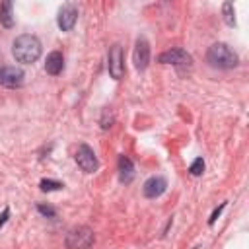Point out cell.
<instances>
[{
	"instance_id": "cell-15",
	"label": "cell",
	"mask_w": 249,
	"mask_h": 249,
	"mask_svg": "<svg viewBox=\"0 0 249 249\" xmlns=\"http://www.w3.org/2000/svg\"><path fill=\"white\" fill-rule=\"evenodd\" d=\"M39 187H41V191H58V189H62L64 185L60 183V181H54V179H43L41 183H39Z\"/></svg>"
},
{
	"instance_id": "cell-6",
	"label": "cell",
	"mask_w": 249,
	"mask_h": 249,
	"mask_svg": "<svg viewBox=\"0 0 249 249\" xmlns=\"http://www.w3.org/2000/svg\"><path fill=\"white\" fill-rule=\"evenodd\" d=\"M74 158H76V163L80 165V169L86 171V173H93V171L99 167V161H97L93 150H91L88 144H80Z\"/></svg>"
},
{
	"instance_id": "cell-2",
	"label": "cell",
	"mask_w": 249,
	"mask_h": 249,
	"mask_svg": "<svg viewBox=\"0 0 249 249\" xmlns=\"http://www.w3.org/2000/svg\"><path fill=\"white\" fill-rule=\"evenodd\" d=\"M206 60H208L214 68H224V70L233 68V66H237V62H239L237 54H235L226 43H214V45L208 49V53H206Z\"/></svg>"
},
{
	"instance_id": "cell-14",
	"label": "cell",
	"mask_w": 249,
	"mask_h": 249,
	"mask_svg": "<svg viewBox=\"0 0 249 249\" xmlns=\"http://www.w3.org/2000/svg\"><path fill=\"white\" fill-rule=\"evenodd\" d=\"M222 14H224V21H226L230 27H233V25H235V10H233V4H231V2H224Z\"/></svg>"
},
{
	"instance_id": "cell-10",
	"label": "cell",
	"mask_w": 249,
	"mask_h": 249,
	"mask_svg": "<svg viewBox=\"0 0 249 249\" xmlns=\"http://www.w3.org/2000/svg\"><path fill=\"white\" fill-rule=\"evenodd\" d=\"M165 189H167V181L163 179V177H150L146 183H144V187H142V193H144V196L146 198H156V196H160L161 193H165Z\"/></svg>"
},
{
	"instance_id": "cell-1",
	"label": "cell",
	"mask_w": 249,
	"mask_h": 249,
	"mask_svg": "<svg viewBox=\"0 0 249 249\" xmlns=\"http://www.w3.org/2000/svg\"><path fill=\"white\" fill-rule=\"evenodd\" d=\"M14 58L21 64H31L41 56V41L35 35H19L12 45Z\"/></svg>"
},
{
	"instance_id": "cell-11",
	"label": "cell",
	"mask_w": 249,
	"mask_h": 249,
	"mask_svg": "<svg viewBox=\"0 0 249 249\" xmlns=\"http://www.w3.org/2000/svg\"><path fill=\"white\" fill-rule=\"evenodd\" d=\"M62 68H64V56H62V53H58V51L49 53V54H47V62H45L47 74L58 76V74L62 72Z\"/></svg>"
},
{
	"instance_id": "cell-13",
	"label": "cell",
	"mask_w": 249,
	"mask_h": 249,
	"mask_svg": "<svg viewBox=\"0 0 249 249\" xmlns=\"http://www.w3.org/2000/svg\"><path fill=\"white\" fill-rule=\"evenodd\" d=\"M12 2H2L0 6V23L4 27H12L14 25V14H12Z\"/></svg>"
},
{
	"instance_id": "cell-18",
	"label": "cell",
	"mask_w": 249,
	"mask_h": 249,
	"mask_svg": "<svg viewBox=\"0 0 249 249\" xmlns=\"http://www.w3.org/2000/svg\"><path fill=\"white\" fill-rule=\"evenodd\" d=\"M224 208H226V202H222V204H220V206H218V208H216V210L212 212V216H210V220H208V224H210V226H212V224L216 222V218L220 216V212H222Z\"/></svg>"
},
{
	"instance_id": "cell-12",
	"label": "cell",
	"mask_w": 249,
	"mask_h": 249,
	"mask_svg": "<svg viewBox=\"0 0 249 249\" xmlns=\"http://www.w3.org/2000/svg\"><path fill=\"white\" fill-rule=\"evenodd\" d=\"M132 177H134V165H132L130 158L121 156L119 158V179H121V183H130Z\"/></svg>"
},
{
	"instance_id": "cell-8",
	"label": "cell",
	"mask_w": 249,
	"mask_h": 249,
	"mask_svg": "<svg viewBox=\"0 0 249 249\" xmlns=\"http://www.w3.org/2000/svg\"><path fill=\"white\" fill-rule=\"evenodd\" d=\"M0 84L4 88H21L23 86V70L16 66H4L0 68Z\"/></svg>"
},
{
	"instance_id": "cell-9",
	"label": "cell",
	"mask_w": 249,
	"mask_h": 249,
	"mask_svg": "<svg viewBox=\"0 0 249 249\" xmlns=\"http://www.w3.org/2000/svg\"><path fill=\"white\" fill-rule=\"evenodd\" d=\"M132 60H134V66L136 70H146L148 64H150V43L140 37L136 41V47H134V53H132Z\"/></svg>"
},
{
	"instance_id": "cell-3",
	"label": "cell",
	"mask_w": 249,
	"mask_h": 249,
	"mask_svg": "<svg viewBox=\"0 0 249 249\" xmlns=\"http://www.w3.org/2000/svg\"><path fill=\"white\" fill-rule=\"evenodd\" d=\"M93 230L88 226H76L66 233V247L68 249H89L93 245Z\"/></svg>"
},
{
	"instance_id": "cell-16",
	"label": "cell",
	"mask_w": 249,
	"mask_h": 249,
	"mask_svg": "<svg viewBox=\"0 0 249 249\" xmlns=\"http://www.w3.org/2000/svg\"><path fill=\"white\" fill-rule=\"evenodd\" d=\"M189 171H191V175H195V177L202 175V171H204V161H202V158H196V160L191 163Z\"/></svg>"
},
{
	"instance_id": "cell-19",
	"label": "cell",
	"mask_w": 249,
	"mask_h": 249,
	"mask_svg": "<svg viewBox=\"0 0 249 249\" xmlns=\"http://www.w3.org/2000/svg\"><path fill=\"white\" fill-rule=\"evenodd\" d=\"M8 216H10V210H8V208H4V210H2V214H0V228H2L4 224H6Z\"/></svg>"
},
{
	"instance_id": "cell-17",
	"label": "cell",
	"mask_w": 249,
	"mask_h": 249,
	"mask_svg": "<svg viewBox=\"0 0 249 249\" xmlns=\"http://www.w3.org/2000/svg\"><path fill=\"white\" fill-rule=\"evenodd\" d=\"M37 210L43 214V216H47V218H56V210L53 208V206H45V204H37Z\"/></svg>"
},
{
	"instance_id": "cell-5",
	"label": "cell",
	"mask_w": 249,
	"mask_h": 249,
	"mask_svg": "<svg viewBox=\"0 0 249 249\" xmlns=\"http://www.w3.org/2000/svg\"><path fill=\"white\" fill-rule=\"evenodd\" d=\"M107 68H109L111 78H115V80H121L123 78V74H124V54H123V47L121 45H113L109 49Z\"/></svg>"
},
{
	"instance_id": "cell-7",
	"label": "cell",
	"mask_w": 249,
	"mask_h": 249,
	"mask_svg": "<svg viewBox=\"0 0 249 249\" xmlns=\"http://www.w3.org/2000/svg\"><path fill=\"white\" fill-rule=\"evenodd\" d=\"M76 19H78V6H76V4L68 2V4L60 6V10H58V18H56V23H58V27H60L62 31H70V29L74 27Z\"/></svg>"
},
{
	"instance_id": "cell-4",
	"label": "cell",
	"mask_w": 249,
	"mask_h": 249,
	"mask_svg": "<svg viewBox=\"0 0 249 249\" xmlns=\"http://www.w3.org/2000/svg\"><path fill=\"white\" fill-rule=\"evenodd\" d=\"M158 62H161V64H173L179 70H185V68H191L193 58L183 49H169V51H165V53H161L158 56Z\"/></svg>"
}]
</instances>
